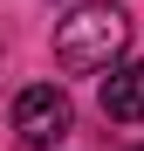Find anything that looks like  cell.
Here are the masks:
<instances>
[{
    "label": "cell",
    "instance_id": "3957f363",
    "mask_svg": "<svg viewBox=\"0 0 144 151\" xmlns=\"http://www.w3.org/2000/svg\"><path fill=\"white\" fill-rule=\"evenodd\" d=\"M103 117H110V124H144V62L110 69V83H103Z\"/></svg>",
    "mask_w": 144,
    "mask_h": 151
},
{
    "label": "cell",
    "instance_id": "7a4b0ae2",
    "mask_svg": "<svg viewBox=\"0 0 144 151\" xmlns=\"http://www.w3.org/2000/svg\"><path fill=\"white\" fill-rule=\"evenodd\" d=\"M14 131H21V144H62L76 131V103L55 83H34V89L14 96Z\"/></svg>",
    "mask_w": 144,
    "mask_h": 151
},
{
    "label": "cell",
    "instance_id": "6da1fadb",
    "mask_svg": "<svg viewBox=\"0 0 144 151\" xmlns=\"http://www.w3.org/2000/svg\"><path fill=\"white\" fill-rule=\"evenodd\" d=\"M124 41H130V14L117 7V0H82V7L55 28V62L76 69V76H89V69H110L124 55Z\"/></svg>",
    "mask_w": 144,
    "mask_h": 151
},
{
    "label": "cell",
    "instance_id": "277c9868",
    "mask_svg": "<svg viewBox=\"0 0 144 151\" xmlns=\"http://www.w3.org/2000/svg\"><path fill=\"white\" fill-rule=\"evenodd\" d=\"M137 151H144V144H137Z\"/></svg>",
    "mask_w": 144,
    "mask_h": 151
}]
</instances>
